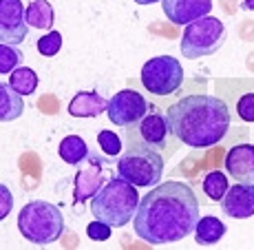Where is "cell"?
Wrapping results in <instances>:
<instances>
[{"label": "cell", "instance_id": "1", "mask_svg": "<svg viewBox=\"0 0 254 250\" xmlns=\"http://www.w3.org/2000/svg\"><path fill=\"white\" fill-rule=\"evenodd\" d=\"M199 222V202L188 184H157L139 199L133 217L135 235L153 246L182 242L194 233Z\"/></svg>", "mask_w": 254, "mask_h": 250}, {"label": "cell", "instance_id": "2", "mask_svg": "<svg viewBox=\"0 0 254 250\" xmlns=\"http://www.w3.org/2000/svg\"><path fill=\"white\" fill-rule=\"evenodd\" d=\"M170 133L190 149H210L219 144L230 129V111L214 95H186L168 109Z\"/></svg>", "mask_w": 254, "mask_h": 250}, {"label": "cell", "instance_id": "3", "mask_svg": "<svg viewBox=\"0 0 254 250\" xmlns=\"http://www.w3.org/2000/svg\"><path fill=\"white\" fill-rule=\"evenodd\" d=\"M137 206V186L117 175L95 193V197L91 199V213L95 215V219H102L109 226L122 228L135 217Z\"/></svg>", "mask_w": 254, "mask_h": 250}, {"label": "cell", "instance_id": "4", "mask_svg": "<svg viewBox=\"0 0 254 250\" xmlns=\"http://www.w3.org/2000/svg\"><path fill=\"white\" fill-rule=\"evenodd\" d=\"M18 230L27 242L36 246H47L64 235V217L56 204L33 199L18 215Z\"/></svg>", "mask_w": 254, "mask_h": 250}, {"label": "cell", "instance_id": "5", "mask_svg": "<svg viewBox=\"0 0 254 250\" xmlns=\"http://www.w3.org/2000/svg\"><path fill=\"white\" fill-rule=\"evenodd\" d=\"M226 42V27L219 18L203 16L194 22L186 24L182 36V53L188 60H197L203 56H212Z\"/></svg>", "mask_w": 254, "mask_h": 250}, {"label": "cell", "instance_id": "6", "mask_svg": "<svg viewBox=\"0 0 254 250\" xmlns=\"http://www.w3.org/2000/svg\"><path fill=\"white\" fill-rule=\"evenodd\" d=\"M117 175L135 186H157L164 175V158L153 149H128L117 160Z\"/></svg>", "mask_w": 254, "mask_h": 250}, {"label": "cell", "instance_id": "7", "mask_svg": "<svg viewBox=\"0 0 254 250\" xmlns=\"http://www.w3.org/2000/svg\"><path fill=\"white\" fill-rule=\"evenodd\" d=\"M184 69L182 62L173 56H157L150 58L141 67V84L155 95H170L182 86Z\"/></svg>", "mask_w": 254, "mask_h": 250}, {"label": "cell", "instance_id": "8", "mask_svg": "<svg viewBox=\"0 0 254 250\" xmlns=\"http://www.w3.org/2000/svg\"><path fill=\"white\" fill-rule=\"evenodd\" d=\"M148 102L141 93L133 91V89H122L117 91L113 97L109 100V106H106V113H109V120L113 124L122 126H133L148 113Z\"/></svg>", "mask_w": 254, "mask_h": 250}, {"label": "cell", "instance_id": "9", "mask_svg": "<svg viewBox=\"0 0 254 250\" xmlns=\"http://www.w3.org/2000/svg\"><path fill=\"white\" fill-rule=\"evenodd\" d=\"M27 9L22 0H0V40L2 45H20L29 36Z\"/></svg>", "mask_w": 254, "mask_h": 250}, {"label": "cell", "instance_id": "10", "mask_svg": "<svg viewBox=\"0 0 254 250\" xmlns=\"http://www.w3.org/2000/svg\"><path fill=\"white\" fill-rule=\"evenodd\" d=\"M168 120L162 113H146L137 124L126 126V133H137L139 142H135L130 149H153L162 151L166 146V137H168Z\"/></svg>", "mask_w": 254, "mask_h": 250}, {"label": "cell", "instance_id": "11", "mask_svg": "<svg viewBox=\"0 0 254 250\" xmlns=\"http://www.w3.org/2000/svg\"><path fill=\"white\" fill-rule=\"evenodd\" d=\"M82 168L75 175V202L93 199L95 193L104 186V160L95 153H89V158L82 162Z\"/></svg>", "mask_w": 254, "mask_h": 250}, {"label": "cell", "instance_id": "12", "mask_svg": "<svg viewBox=\"0 0 254 250\" xmlns=\"http://www.w3.org/2000/svg\"><path fill=\"white\" fill-rule=\"evenodd\" d=\"M162 9L173 24H190L197 18L210 16L212 0H162Z\"/></svg>", "mask_w": 254, "mask_h": 250}, {"label": "cell", "instance_id": "13", "mask_svg": "<svg viewBox=\"0 0 254 250\" xmlns=\"http://www.w3.org/2000/svg\"><path fill=\"white\" fill-rule=\"evenodd\" d=\"M221 210L232 219H248L254 215V184H234L221 199Z\"/></svg>", "mask_w": 254, "mask_h": 250}, {"label": "cell", "instance_id": "14", "mask_svg": "<svg viewBox=\"0 0 254 250\" xmlns=\"http://www.w3.org/2000/svg\"><path fill=\"white\" fill-rule=\"evenodd\" d=\"M226 170L234 182L254 184V144H239L228 151Z\"/></svg>", "mask_w": 254, "mask_h": 250}, {"label": "cell", "instance_id": "15", "mask_svg": "<svg viewBox=\"0 0 254 250\" xmlns=\"http://www.w3.org/2000/svg\"><path fill=\"white\" fill-rule=\"evenodd\" d=\"M109 106V100L95 91H80L75 97L69 102V113L73 117H97L102 115Z\"/></svg>", "mask_w": 254, "mask_h": 250}, {"label": "cell", "instance_id": "16", "mask_svg": "<svg viewBox=\"0 0 254 250\" xmlns=\"http://www.w3.org/2000/svg\"><path fill=\"white\" fill-rule=\"evenodd\" d=\"M226 235V224L217 217H199L194 226V242L199 246H214Z\"/></svg>", "mask_w": 254, "mask_h": 250}, {"label": "cell", "instance_id": "17", "mask_svg": "<svg viewBox=\"0 0 254 250\" xmlns=\"http://www.w3.org/2000/svg\"><path fill=\"white\" fill-rule=\"evenodd\" d=\"M22 95L11 84H0V120L13 122L22 115Z\"/></svg>", "mask_w": 254, "mask_h": 250}, {"label": "cell", "instance_id": "18", "mask_svg": "<svg viewBox=\"0 0 254 250\" xmlns=\"http://www.w3.org/2000/svg\"><path fill=\"white\" fill-rule=\"evenodd\" d=\"M58 153H60V160H64L66 164L77 166L89 158L91 151L80 135H66L64 140L60 142V146H58Z\"/></svg>", "mask_w": 254, "mask_h": 250}, {"label": "cell", "instance_id": "19", "mask_svg": "<svg viewBox=\"0 0 254 250\" xmlns=\"http://www.w3.org/2000/svg\"><path fill=\"white\" fill-rule=\"evenodd\" d=\"M53 7L47 0H31L27 7V22L36 29H51L53 27Z\"/></svg>", "mask_w": 254, "mask_h": 250}, {"label": "cell", "instance_id": "20", "mask_svg": "<svg viewBox=\"0 0 254 250\" xmlns=\"http://www.w3.org/2000/svg\"><path fill=\"white\" fill-rule=\"evenodd\" d=\"M9 84L20 93V95H31V93L38 89V76L33 69L18 67L13 73H9Z\"/></svg>", "mask_w": 254, "mask_h": 250}, {"label": "cell", "instance_id": "21", "mask_svg": "<svg viewBox=\"0 0 254 250\" xmlns=\"http://www.w3.org/2000/svg\"><path fill=\"white\" fill-rule=\"evenodd\" d=\"M228 177L221 173V170H212L203 177V193L208 195L212 202H221L223 195L228 193Z\"/></svg>", "mask_w": 254, "mask_h": 250}, {"label": "cell", "instance_id": "22", "mask_svg": "<svg viewBox=\"0 0 254 250\" xmlns=\"http://www.w3.org/2000/svg\"><path fill=\"white\" fill-rule=\"evenodd\" d=\"M20 65V51L13 45H0V73H13Z\"/></svg>", "mask_w": 254, "mask_h": 250}, {"label": "cell", "instance_id": "23", "mask_svg": "<svg viewBox=\"0 0 254 250\" xmlns=\"http://www.w3.org/2000/svg\"><path fill=\"white\" fill-rule=\"evenodd\" d=\"M62 47V33L60 31H49L47 36H42L38 40V51L42 53L45 58H53L56 53H60Z\"/></svg>", "mask_w": 254, "mask_h": 250}, {"label": "cell", "instance_id": "24", "mask_svg": "<svg viewBox=\"0 0 254 250\" xmlns=\"http://www.w3.org/2000/svg\"><path fill=\"white\" fill-rule=\"evenodd\" d=\"M97 142H100V149L104 151L109 158H115V155L122 153V140H120V135L113 133V131H100Z\"/></svg>", "mask_w": 254, "mask_h": 250}, {"label": "cell", "instance_id": "25", "mask_svg": "<svg viewBox=\"0 0 254 250\" xmlns=\"http://www.w3.org/2000/svg\"><path fill=\"white\" fill-rule=\"evenodd\" d=\"M86 235H89L93 242H106V239H111V235H113V226H109V224L102 222V219H95V222H91L89 226H86Z\"/></svg>", "mask_w": 254, "mask_h": 250}, {"label": "cell", "instance_id": "26", "mask_svg": "<svg viewBox=\"0 0 254 250\" xmlns=\"http://www.w3.org/2000/svg\"><path fill=\"white\" fill-rule=\"evenodd\" d=\"M237 113L243 122H254V93H246L237 102Z\"/></svg>", "mask_w": 254, "mask_h": 250}, {"label": "cell", "instance_id": "27", "mask_svg": "<svg viewBox=\"0 0 254 250\" xmlns=\"http://www.w3.org/2000/svg\"><path fill=\"white\" fill-rule=\"evenodd\" d=\"M11 206H13V195H11V190L7 188V186H0V217H7L9 215V210H11Z\"/></svg>", "mask_w": 254, "mask_h": 250}, {"label": "cell", "instance_id": "28", "mask_svg": "<svg viewBox=\"0 0 254 250\" xmlns=\"http://www.w3.org/2000/svg\"><path fill=\"white\" fill-rule=\"evenodd\" d=\"M243 7H246L248 11H254V0H243Z\"/></svg>", "mask_w": 254, "mask_h": 250}, {"label": "cell", "instance_id": "29", "mask_svg": "<svg viewBox=\"0 0 254 250\" xmlns=\"http://www.w3.org/2000/svg\"><path fill=\"white\" fill-rule=\"evenodd\" d=\"M137 4H153V2H159V0H135Z\"/></svg>", "mask_w": 254, "mask_h": 250}]
</instances>
